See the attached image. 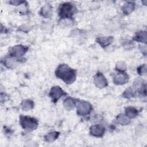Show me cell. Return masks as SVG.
Segmentation results:
<instances>
[{"label": "cell", "mask_w": 147, "mask_h": 147, "mask_svg": "<svg viewBox=\"0 0 147 147\" xmlns=\"http://www.w3.org/2000/svg\"><path fill=\"white\" fill-rule=\"evenodd\" d=\"M55 74L57 78L67 84L72 83L75 81L76 76V71L65 64H60L57 67Z\"/></svg>", "instance_id": "1"}, {"label": "cell", "mask_w": 147, "mask_h": 147, "mask_svg": "<svg viewBox=\"0 0 147 147\" xmlns=\"http://www.w3.org/2000/svg\"><path fill=\"white\" fill-rule=\"evenodd\" d=\"M75 7L72 4L65 2L61 4L59 9V15L61 18L67 19L72 17L75 11Z\"/></svg>", "instance_id": "2"}, {"label": "cell", "mask_w": 147, "mask_h": 147, "mask_svg": "<svg viewBox=\"0 0 147 147\" xmlns=\"http://www.w3.org/2000/svg\"><path fill=\"white\" fill-rule=\"evenodd\" d=\"M20 122L22 128L28 131H33L35 130L38 126L37 121L35 118L29 116L21 115Z\"/></svg>", "instance_id": "3"}, {"label": "cell", "mask_w": 147, "mask_h": 147, "mask_svg": "<svg viewBox=\"0 0 147 147\" xmlns=\"http://www.w3.org/2000/svg\"><path fill=\"white\" fill-rule=\"evenodd\" d=\"M28 49V47L22 45H17L10 49L9 54L12 57L19 58L25 54Z\"/></svg>", "instance_id": "4"}, {"label": "cell", "mask_w": 147, "mask_h": 147, "mask_svg": "<svg viewBox=\"0 0 147 147\" xmlns=\"http://www.w3.org/2000/svg\"><path fill=\"white\" fill-rule=\"evenodd\" d=\"M92 110L91 105L86 101H82L79 103L77 106V113L79 115H86L88 114Z\"/></svg>", "instance_id": "5"}, {"label": "cell", "mask_w": 147, "mask_h": 147, "mask_svg": "<svg viewBox=\"0 0 147 147\" xmlns=\"http://www.w3.org/2000/svg\"><path fill=\"white\" fill-rule=\"evenodd\" d=\"M64 94L65 93L63 90L60 87L57 86L52 87L49 92V96L52 98V100L53 102H56L58 99Z\"/></svg>", "instance_id": "6"}, {"label": "cell", "mask_w": 147, "mask_h": 147, "mask_svg": "<svg viewBox=\"0 0 147 147\" xmlns=\"http://www.w3.org/2000/svg\"><path fill=\"white\" fill-rule=\"evenodd\" d=\"M94 83L95 86L100 88H103L108 84L107 79L100 72H98L94 76Z\"/></svg>", "instance_id": "7"}, {"label": "cell", "mask_w": 147, "mask_h": 147, "mask_svg": "<svg viewBox=\"0 0 147 147\" xmlns=\"http://www.w3.org/2000/svg\"><path fill=\"white\" fill-rule=\"evenodd\" d=\"M129 80V76L127 74L123 72H119L118 74H116L114 78L113 82L115 84L122 85L126 83Z\"/></svg>", "instance_id": "8"}, {"label": "cell", "mask_w": 147, "mask_h": 147, "mask_svg": "<svg viewBox=\"0 0 147 147\" xmlns=\"http://www.w3.org/2000/svg\"><path fill=\"white\" fill-rule=\"evenodd\" d=\"M90 133L92 136L95 137H102L105 131V127L100 125H95L91 126L90 129Z\"/></svg>", "instance_id": "9"}, {"label": "cell", "mask_w": 147, "mask_h": 147, "mask_svg": "<svg viewBox=\"0 0 147 147\" xmlns=\"http://www.w3.org/2000/svg\"><path fill=\"white\" fill-rule=\"evenodd\" d=\"M113 37L111 36L99 37L96 39V42L102 47H106L109 45L113 42Z\"/></svg>", "instance_id": "10"}, {"label": "cell", "mask_w": 147, "mask_h": 147, "mask_svg": "<svg viewBox=\"0 0 147 147\" xmlns=\"http://www.w3.org/2000/svg\"><path fill=\"white\" fill-rule=\"evenodd\" d=\"M52 14V8L51 6L49 5H45L44 6H42L40 10V14L45 17V18H48L51 16Z\"/></svg>", "instance_id": "11"}, {"label": "cell", "mask_w": 147, "mask_h": 147, "mask_svg": "<svg viewBox=\"0 0 147 147\" xmlns=\"http://www.w3.org/2000/svg\"><path fill=\"white\" fill-rule=\"evenodd\" d=\"M135 4L133 2H126L122 6V10L124 14H130L134 9Z\"/></svg>", "instance_id": "12"}, {"label": "cell", "mask_w": 147, "mask_h": 147, "mask_svg": "<svg viewBox=\"0 0 147 147\" xmlns=\"http://www.w3.org/2000/svg\"><path fill=\"white\" fill-rule=\"evenodd\" d=\"M146 31H141L139 32H137L134 38V40L139 41L146 43Z\"/></svg>", "instance_id": "13"}, {"label": "cell", "mask_w": 147, "mask_h": 147, "mask_svg": "<svg viewBox=\"0 0 147 147\" xmlns=\"http://www.w3.org/2000/svg\"><path fill=\"white\" fill-rule=\"evenodd\" d=\"M60 133L57 131H52L48 133L45 136V140L48 142H52L59 137Z\"/></svg>", "instance_id": "14"}, {"label": "cell", "mask_w": 147, "mask_h": 147, "mask_svg": "<svg viewBox=\"0 0 147 147\" xmlns=\"http://www.w3.org/2000/svg\"><path fill=\"white\" fill-rule=\"evenodd\" d=\"M126 115L129 118H135L138 115V111L134 107H127L125 109Z\"/></svg>", "instance_id": "15"}, {"label": "cell", "mask_w": 147, "mask_h": 147, "mask_svg": "<svg viewBox=\"0 0 147 147\" xmlns=\"http://www.w3.org/2000/svg\"><path fill=\"white\" fill-rule=\"evenodd\" d=\"M34 103L33 100L30 99H25L22 100L21 103L22 109L25 111H28L30 109H32L33 107Z\"/></svg>", "instance_id": "16"}, {"label": "cell", "mask_w": 147, "mask_h": 147, "mask_svg": "<svg viewBox=\"0 0 147 147\" xmlns=\"http://www.w3.org/2000/svg\"><path fill=\"white\" fill-rule=\"evenodd\" d=\"M63 105L65 109L68 110H71L75 107V101L71 98H67L64 100L63 102Z\"/></svg>", "instance_id": "17"}, {"label": "cell", "mask_w": 147, "mask_h": 147, "mask_svg": "<svg viewBox=\"0 0 147 147\" xmlns=\"http://www.w3.org/2000/svg\"><path fill=\"white\" fill-rule=\"evenodd\" d=\"M117 121L122 125H128L130 121L129 117H127L126 115L124 114H119L117 118Z\"/></svg>", "instance_id": "18"}, {"label": "cell", "mask_w": 147, "mask_h": 147, "mask_svg": "<svg viewBox=\"0 0 147 147\" xmlns=\"http://www.w3.org/2000/svg\"><path fill=\"white\" fill-rule=\"evenodd\" d=\"M16 60L14 57H7L5 58L4 60V65L7 68H11L14 67V65L16 64Z\"/></svg>", "instance_id": "19"}, {"label": "cell", "mask_w": 147, "mask_h": 147, "mask_svg": "<svg viewBox=\"0 0 147 147\" xmlns=\"http://www.w3.org/2000/svg\"><path fill=\"white\" fill-rule=\"evenodd\" d=\"M116 69L119 72H123L126 69V64L125 62L122 61H118L116 64Z\"/></svg>", "instance_id": "20"}, {"label": "cell", "mask_w": 147, "mask_h": 147, "mask_svg": "<svg viewBox=\"0 0 147 147\" xmlns=\"http://www.w3.org/2000/svg\"><path fill=\"white\" fill-rule=\"evenodd\" d=\"M123 97L127 98H130L131 97H133L134 96V91L131 88H129L126 89L123 94Z\"/></svg>", "instance_id": "21"}, {"label": "cell", "mask_w": 147, "mask_h": 147, "mask_svg": "<svg viewBox=\"0 0 147 147\" xmlns=\"http://www.w3.org/2000/svg\"><path fill=\"white\" fill-rule=\"evenodd\" d=\"M137 72L140 75H145L146 73V65L144 64L137 68Z\"/></svg>", "instance_id": "22"}, {"label": "cell", "mask_w": 147, "mask_h": 147, "mask_svg": "<svg viewBox=\"0 0 147 147\" xmlns=\"http://www.w3.org/2000/svg\"><path fill=\"white\" fill-rule=\"evenodd\" d=\"M9 3L13 5H21V3H24V2L20 1H11L9 2Z\"/></svg>", "instance_id": "23"}, {"label": "cell", "mask_w": 147, "mask_h": 147, "mask_svg": "<svg viewBox=\"0 0 147 147\" xmlns=\"http://www.w3.org/2000/svg\"><path fill=\"white\" fill-rule=\"evenodd\" d=\"M142 49L141 50H142V53H144L145 55L146 54V47L145 45H142Z\"/></svg>", "instance_id": "24"}]
</instances>
